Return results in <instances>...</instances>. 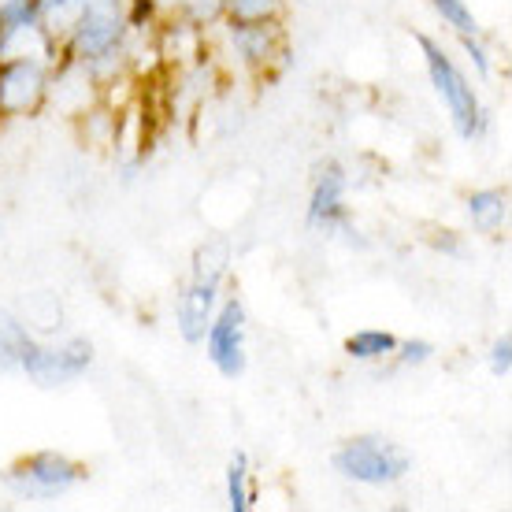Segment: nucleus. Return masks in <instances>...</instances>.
<instances>
[{
  "label": "nucleus",
  "mask_w": 512,
  "mask_h": 512,
  "mask_svg": "<svg viewBox=\"0 0 512 512\" xmlns=\"http://www.w3.org/2000/svg\"><path fill=\"white\" fill-rule=\"evenodd\" d=\"M464 212H468L472 231L487 234V238H498V234L509 227V190H505V186L472 190L468 201H464Z\"/></svg>",
  "instance_id": "obj_12"
},
{
  "label": "nucleus",
  "mask_w": 512,
  "mask_h": 512,
  "mask_svg": "<svg viewBox=\"0 0 512 512\" xmlns=\"http://www.w3.org/2000/svg\"><path fill=\"white\" fill-rule=\"evenodd\" d=\"M34 12L52 38L64 41L71 34V26L78 23V15L86 12V0H34Z\"/></svg>",
  "instance_id": "obj_16"
},
{
  "label": "nucleus",
  "mask_w": 512,
  "mask_h": 512,
  "mask_svg": "<svg viewBox=\"0 0 512 512\" xmlns=\"http://www.w3.org/2000/svg\"><path fill=\"white\" fill-rule=\"evenodd\" d=\"M201 349L223 379H242L249 368V316H245L242 297L223 294L216 316L201 338Z\"/></svg>",
  "instance_id": "obj_6"
},
{
  "label": "nucleus",
  "mask_w": 512,
  "mask_h": 512,
  "mask_svg": "<svg viewBox=\"0 0 512 512\" xmlns=\"http://www.w3.org/2000/svg\"><path fill=\"white\" fill-rule=\"evenodd\" d=\"M93 368V342L82 334H49V338H34L26 349L19 372L34 386H71Z\"/></svg>",
  "instance_id": "obj_4"
},
{
  "label": "nucleus",
  "mask_w": 512,
  "mask_h": 512,
  "mask_svg": "<svg viewBox=\"0 0 512 512\" xmlns=\"http://www.w3.org/2000/svg\"><path fill=\"white\" fill-rule=\"evenodd\" d=\"M397 364V368H423L427 360H435V346L431 342H423V338H397V349L394 357H390Z\"/></svg>",
  "instance_id": "obj_21"
},
{
  "label": "nucleus",
  "mask_w": 512,
  "mask_h": 512,
  "mask_svg": "<svg viewBox=\"0 0 512 512\" xmlns=\"http://www.w3.org/2000/svg\"><path fill=\"white\" fill-rule=\"evenodd\" d=\"M342 349L357 364H386L397 349V334L386 331V327H357L353 334H346Z\"/></svg>",
  "instance_id": "obj_14"
},
{
  "label": "nucleus",
  "mask_w": 512,
  "mask_h": 512,
  "mask_svg": "<svg viewBox=\"0 0 512 512\" xmlns=\"http://www.w3.org/2000/svg\"><path fill=\"white\" fill-rule=\"evenodd\" d=\"M179 15H186V19H193L197 26L212 30L216 23H223V15H227V0H186Z\"/></svg>",
  "instance_id": "obj_22"
},
{
  "label": "nucleus",
  "mask_w": 512,
  "mask_h": 512,
  "mask_svg": "<svg viewBox=\"0 0 512 512\" xmlns=\"http://www.w3.org/2000/svg\"><path fill=\"white\" fill-rule=\"evenodd\" d=\"M219 301H223V286L216 282H197L190 279L175 294V331L182 334L186 346H201L208 323L216 316Z\"/></svg>",
  "instance_id": "obj_11"
},
{
  "label": "nucleus",
  "mask_w": 512,
  "mask_h": 512,
  "mask_svg": "<svg viewBox=\"0 0 512 512\" xmlns=\"http://www.w3.org/2000/svg\"><path fill=\"white\" fill-rule=\"evenodd\" d=\"M93 104H101V82L93 78L90 64L60 56V64L49 71L45 112H56V116L64 119H78L82 112H90Z\"/></svg>",
  "instance_id": "obj_9"
},
{
  "label": "nucleus",
  "mask_w": 512,
  "mask_h": 512,
  "mask_svg": "<svg viewBox=\"0 0 512 512\" xmlns=\"http://www.w3.org/2000/svg\"><path fill=\"white\" fill-rule=\"evenodd\" d=\"M423 4L442 19V26H446L449 34H457V38L479 34V19L468 8V0H423Z\"/></svg>",
  "instance_id": "obj_19"
},
{
  "label": "nucleus",
  "mask_w": 512,
  "mask_h": 512,
  "mask_svg": "<svg viewBox=\"0 0 512 512\" xmlns=\"http://www.w3.org/2000/svg\"><path fill=\"white\" fill-rule=\"evenodd\" d=\"M331 468L357 487H394L412 472V457L383 435H357L331 453Z\"/></svg>",
  "instance_id": "obj_3"
},
{
  "label": "nucleus",
  "mask_w": 512,
  "mask_h": 512,
  "mask_svg": "<svg viewBox=\"0 0 512 512\" xmlns=\"http://www.w3.org/2000/svg\"><path fill=\"white\" fill-rule=\"evenodd\" d=\"M49 64L34 60H0V119H26L45 112Z\"/></svg>",
  "instance_id": "obj_7"
},
{
  "label": "nucleus",
  "mask_w": 512,
  "mask_h": 512,
  "mask_svg": "<svg viewBox=\"0 0 512 512\" xmlns=\"http://www.w3.org/2000/svg\"><path fill=\"white\" fill-rule=\"evenodd\" d=\"M416 45H420V60L427 78H431V90L438 93V101L446 108L449 127L457 130V138L475 141L487 130L490 116L487 108H483V101H479V90L472 86L468 71L449 56V49L442 41L423 34V30L416 34Z\"/></svg>",
  "instance_id": "obj_1"
},
{
  "label": "nucleus",
  "mask_w": 512,
  "mask_h": 512,
  "mask_svg": "<svg viewBox=\"0 0 512 512\" xmlns=\"http://www.w3.org/2000/svg\"><path fill=\"white\" fill-rule=\"evenodd\" d=\"M78 134L90 149H112V134H116V112L108 104H93L90 112L75 119Z\"/></svg>",
  "instance_id": "obj_18"
},
{
  "label": "nucleus",
  "mask_w": 512,
  "mask_h": 512,
  "mask_svg": "<svg viewBox=\"0 0 512 512\" xmlns=\"http://www.w3.org/2000/svg\"><path fill=\"white\" fill-rule=\"evenodd\" d=\"M349 223V175L338 160L316 171L312 179V193L305 205V227L316 234H338Z\"/></svg>",
  "instance_id": "obj_8"
},
{
  "label": "nucleus",
  "mask_w": 512,
  "mask_h": 512,
  "mask_svg": "<svg viewBox=\"0 0 512 512\" xmlns=\"http://www.w3.org/2000/svg\"><path fill=\"white\" fill-rule=\"evenodd\" d=\"M256 505V487H253V464L245 453H234L227 464V509L231 512H249Z\"/></svg>",
  "instance_id": "obj_17"
},
{
  "label": "nucleus",
  "mask_w": 512,
  "mask_h": 512,
  "mask_svg": "<svg viewBox=\"0 0 512 512\" xmlns=\"http://www.w3.org/2000/svg\"><path fill=\"white\" fill-rule=\"evenodd\" d=\"M461 41L464 56H468V64L475 67V75L479 78H494V52L487 49V41L483 34H468V38H457Z\"/></svg>",
  "instance_id": "obj_23"
},
{
  "label": "nucleus",
  "mask_w": 512,
  "mask_h": 512,
  "mask_svg": "<svg viewBox=\"0 0 512 512\" xmlns=\"http://www.w3.org/2000/svg\"><path fill=\"white\" fill-rule=\"evenodd\" d=\"M286 0H227V15L231 23H268V19H282Z\"/></svg>",
  "instance_id": "obj_20"
},
{
  "label": "nucleus",
  "mask_w": 512,
  "mask_h": 512,
  "mask_svg": "<svg viewBox=\"0 0 512 512\" xmlns=\"http://www.w3.org/2000/svg\"><path fill=\"white\" fill-rule=\"evenodd\" d=\"M435 249L438 253H449V256H461V238L453 231H442V238H435Z\"/></svg>",
  "instance_id": "obj_25"
},
{
  "label": "nucleus",
  "mask_w": 512,
  "mask_h": 512,
  "mask_svg": "<svg viewBox=\"0 0 512 512\" xmlns=\"http://www.w3.org/2000/svg\"><path fill=\"white\" fill-rule=\"evenodd\" d=\"M34 338H38V334L26 327V320L19 312L0 305V375L19 372V364H23L26 349H30Z\"/></svg>",
  "instance_id": "obj_13"
},
{
  "label": "nucleus",
  "mask_w": 512,
  "mask_h": 512,
  "mask_svg": "<svg viewBox=\"0 0 512 512\" xmlns=\"http://www.w3.org/2000/svg\"><path fill=\"white\" fill-rule=\"evenodd\" d=\"M227 275H231V245L223 242V238H212V242H205L193 253L190 279L227 286Z\"/></svg>",
  "instance_id": "obj_15"
},
{
  "label": "nucleus",
  "mask_w": 512,
  "mask_h": 512,
  "mask_svg": "<svg viewBox=\"0 0 512 512\" xmlns=\"http://www.w3.org/2000/svg\"><path fill=\"white\" fill-rule=\"evenodd\" d=\"M156 52L164 71H179V67H193L208 60V30L197 26L186 15H167L153 30Z\"/></svg>",
  "instance_id": "obj_10"
},
{
  "label": "nucleus",
  "mask_w": 512,
  "mask_h": 512,
  "mask_svg": "<svg viewBox=\"0 0 512 512\" xmlns=\"http://www.w3.org/2000/svg\"><path fill=\"white\" fill-rule=\"evenodd\" d=\"M82 479H86V472L78 461L56 453V449H38L30 457H19L4 472V487L12 490L15 498L26 501H56L67 498Z\"/></svg>",
  "instance_id": "obj_5"
},
{
  "label": "nucleus",
  "mask_w": 512,
  "mask_h": 512,
  "mask_svg": "<svg viewBox=\"0 0 512 512\" xmlns=\"http://www.w3.org/2000/svg\"><path fill=\"white\" fill-rule=\"evenodd\" d=\"M208 56L212 60L231 56L234 67H242L249 75H271L286 60L282 19H268V23H231V19H223L208 30Z\"/></svg>",
  "instance_id": "obj_2"
},
{
  "label": "nucleus",
  "mask_w": 512,
  "mask_h": 512,
  "mask_svg": "<svg viewBox=\"0 0 512 512\" xmlns=\"http://www.w3.org/2000/svg\"><path fill=\"white\" fill-rule=\"evenodd\" d=\"M490 372L498 375V379H509V372H512V338L509 334L494 338V346H490Z\"/></svg>",
  "instance_id": "obj_24"
}]
</instances>
